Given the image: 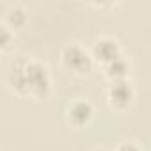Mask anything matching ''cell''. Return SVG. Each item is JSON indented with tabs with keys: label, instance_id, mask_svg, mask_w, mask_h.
Here are the masks:
<instances>
[{
	"label": "cell",
	"instance_id": "10",
	"mask_svg": "<svg viewBox=\"0 0 151 151\" xmlns=\"http://www.w3.org/2000/svg\"><path fill=\"white\" fill-rule=\"evenodd\" d=\"M114 151H142V149L135 140H123V142H119L116 146Z\"/></svg>",
	"mask_w": 151,
	"mask_h": 151
},
{
	"label": "cell",
	"instance_id": "8",
	"mask_svg": "<svg viewBox=\"0 0 151 151\" xmlns=\"http://www.w3.org/2000/svg\"><path fill=\"white\" fill-rule=\"evenodd\" d=\"M27 23V11L23 6L20 4H13L7 7V11L4 13V25H7L11 30L22 29Z\"/></svg>",
	"mask_w": 151,
	"mask_h": 151
},
{
	"label": "cell",
	"instance_id": "2",
	"mask_svg": "<svg viewBox=\"0 0 151 151\" xmlns=\"http://www.w3.org/2000/svg\"><path fill=\"white\" fill-rule=\"evenodd\" d=\"M27 86L29 96L36 100H45L50 96L52 91V77L50 69L41 60H29L27 64Z\"/></svg>",
	"mask_w": 151,
	"mask_h": 151
},
{
	"label": "cell",
	"instance_id": "7",
	"mask_svg": "<svg viewBox=\"0 0 151 151\" xmlns=\"http://www.w3.org/2000/svg\"><path fill=\"white\" fill-rule=\"evenodd\" d=\"M103 75L109 78V82L128 80V75H130V62H128V59L124 55H121L116 60L109 62L107 66H103Z\"/></svg>",
	"mask_w": 151,
	"mask_h": 151
},
{
	"label": "cell",
	"instance_id": "4",
	"mask_svg": "<svg viewBox=\"0 0 151 151\" xmlns=\"http://www.w3.org/2000/svg\"><path fill=\"white\" fill-rule=\"evenodd\" d=\"M27 64L29 59L23 55H18L11 60L7 73H6V82L7 86L20 96H29V86H27Z\"/></svg>",
	"mask_w": 151,
	"mask_h": 151
},
{
	"label": "cell",
	"instance_id": "1",
	"mask_svg": "<svg viewBox=\"0 0 151 151\" xmlns=\"http://www.w3.org/2000/svg\"><path fill=\"white\" fill-rule=\"evenodd\" d=\"M60 62L68 71L75 75H86L93 69L94 59L91 50H87L80 43H68L60 52Z\"/></svg>",
	"mask_w": 151,
	"mask_h": 151
},
{
	"label": "cell",
	"instance_id": "5",
	"mask_svg": "<svg viewBox=\"0 0 151 151\" xmlns=\"http://www.w3.org/2000/svg\"><path fill=\"white\" fill-rule=\"evenodd\" d=\"M94 117V107L86 98H75L66 105V121L73 128H86Z\"/></svg>",
	"mask_w": 151,
	"mask_h": 151
},
{
	"label": "cell",
	"instance_id": "6",
	"mask_svg": "<svg viewBox=\"0 0 151 151\" xmlns=\"http://www.w3.org/2000/svg\"><path fill=\"white\" fill-rule=\"evenodd\" d=\"M91 53H93L94 62L100 64L101 68L123 55L117 39H114V37H110V36H101V37H98V39L94 41L93 48H91Z\"/></svg>",
	"mask_w": 151,
	"mask_h": 151
},
{
	"label": "cell",
	"instance_id": "11",
	"mask_svg": "<svg viewBox=\"0 0 151 151\" xmlns=\"http://www.w3.org/2000/svg\"><path fill=\"white\" fill-rule=\"evenodd\" d=\"M93 151H110L109 147H105V146H98V147H94Z\"/></svg>",
	"mask_w": 151,
	"mask_h": 151
},
{
	"label": "cell",
	"instance_id": "9",
	"mask_svg": "<svg viewBox=\"0 0 151 151\" xmlns=\"http://www.w3.org/2000/svg\"><path fill=\"white\" fill-rule=\"evenodd\" d=\"M14 41V30H11L7 25H0V50L2 52H6L9 46H11V43Z\"/></svg>",
	"mask_w": 151,
	"mask_h": 151
},
{
	"label": "cell",
	"instance_id": "3",
	"mask_svg": "<svg viewBox=\"0 0 151 151\" xmlns=\"http://www.w3.org/2000/svg\"><path fill=\"white\" fill-rule=\"evenodd\" d=\"M135 100V89L132 86L130 80H116V82H109L107 87V101L110 105V109L123 112L126 110Z\"/></svg>",
	"mask_w": 151,
	"mask_h": 151
}]
</instances>
